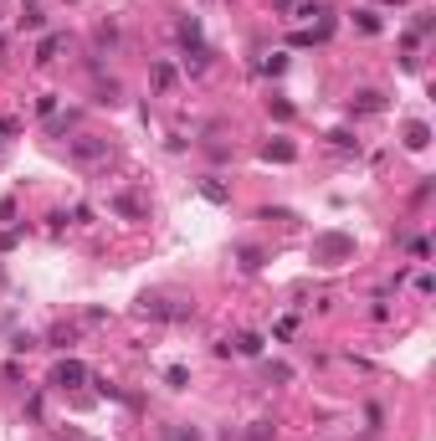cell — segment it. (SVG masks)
<instances>
[{"label":"cell","mask_w":436,"mask_h":441,"mask_svg":"<svg viewBox=\"0 0 436 441\" xmlns=\"http://www.w3.org/2000/svg\"><path fill=\"white\" fill-rule=\"evenodd\" d=\"M174 36H180L185 52H190V47H206V41H201V21H195V16H180V21H174Z\"/></svg>","instance_id":"52a82bcc"},{"label":"cell","mask_w":436,"mask_h":441,"mask_svg":"<svg viewBox=\"0 0 436 441\" xmlns=\"http://www.w3.org/2000/svg\"><path fill=\"white\" fill-rule=\"evenodd\" d=\"M267 380L288 385V380H293V364H282V359H267Z\"/></svg>","instance_id":"7402d4cb"},{"label":"cell","mask_w":436,"mask_h":441,"mask_svg":"<svg viewBox=\"0 0 436 441\" xmlns=\"http://www.w3.org/2000/svg\"><path fill=\"white\" fill-rule=\"evenodd\" d=\"M380 6H406V0H380Z\"/></svg>","instance_id":"8d00e7d4"},{"label":"cell","mask_w":436,"mask_h":441,"mask_svg":"<svg viewBox=\"0 0 436 441\" xmlns=\"http://www.w3.org/2000/svg\"><path fill=\"white\" fill-rule=\"evenodd\" d=\"M139 313H144V318H164V323H174V318H190V308H169L164 298H139Z\"/></svg>","instance_id":"277c9868"},{"label":"cell","mask_w":436,"mask_h":441,"mask_svg":"<svg viewBox=\"0 0 436 441\" xmlns=\"http://www.w3.org/2000/svg\"><path fill=\"white\" fill-rule=\"evenodd\" d=\"M72 344H77V328L72 323H57L52 334H47V349H72Z\"/></svg>","instance_id":"4fadbf2b"},{"label":"cell","mask_w":436,"mask_h":441,"mask_svg":"<svg viewBox=\"0 0 436 441\" xmlns=\"http://www.w3.org/2000/svg\"><path fill=\"white\" fill-rule=\"evenodd\" d=\"M344 257H354V236H344V231L313 236V262H344Z\"/></svg>","instance_id":"7a4b0ae2"},{"label":"cell","mask_w":436,"mask_h":441,"mask_svg":"<svg viewBox=\"0 0 436 441\" xmlns=\"http://www.w3.org/2000/svg\"><path fill=\"white\" fill-rule=\"evenodd\" d=\"M262 160L293 164V160H298V144H293V139H267V144H262Z\"/></svg>","instance_id":"8992f818"},{"label":"cell","mask_w":436,"mask_h":441,"mask_svg":"<svg viewBox=\"0 0 436 441\" xmlns=\"http://www.w3.org/2000/svg\"><path fill=\"white\" fill-rule=\"evenodd\" d=\"M426 144H431V123H421V118H410V123H406V149H416V154H421Z\"/></svg>","instance_id":"9c48e42d"},{"label":"cell","mask_w":436,"mask_h":441,"mask_svg":"<svg viewBox=\"0 0 436 441\" xmlns=\"http://www.w3.org/2000/svg\"><path fill=\"white\" fill-rule=\"evenodd\" d=\"M293 16L298 21H329V6H323V0H298Z\"/></svg>","instance_id":"7c38bea8"},{"label":"cell","mask_w":436,"mask_h":441,"mask_svg":"<svg viewBox=\"0 0 436 441\" xmlns=\"http://www.w3.org/2000/svg\"><path fill=\"white\" fill-rule=\"evenodd\" d=\"M149 82H155V93H169L174 87V67L169 62H155V67H149Z\"/></svg>","instance_id":"5bb4252c"},{"label":"cell","mask_w":436,"mask_h":441,"mask_svg":"<svg viewBox=\"0 0 436 441\" xmlns=\"http://www.w3.org/2000/svg\"><path fill=\"white\" fill-rule=\"evenodd\" d=\"M41 26H47V11H21V31H41Z\"/></svg>","instance_id":"44dd1931"},{"label":"cell","mask_w":436,"mask_h":441,"mask_svg":"<svg viewBox=\"0 0 436 441\" xmlns=\"http://www.w3.org/2000/svg\"><path fill=\"white\" fill-rule=\"evenodd\" d=\"M93 47H98V57H108L118 47V21H98V31H93Z\"/></svg>","instance_id":"ba28073f"},{"label":"cell","mask_w":436,"mask_h":441,"mask_svg":"<svg viewBox=\"0 0 436 441\" xmlns=\"http://www.w3.org/2000/svg\"><path fill=\"white\" fill-rule=\"evenodd\" d=\"M242 441H272V421H252V431Z\"/></svg>","instance_id":"83f0119b"},{"label":"cell","mask_w":436,"mask_h":441,"mask_svg":"<svg viewBox=\"0 0 436 441\" xmlns=\"http://www.w3.org/2000/svg\"><path fill=\"white\" fill-rule=\"evenodd\" d=\"M236 257H242V272H257V267H262V252H257V247H242Z\"/></svg>","instance_id":"484cf974"},{"label":"cell","mask_w":436,"mask_h":441,"mask_svg":"<svg viewBox=\"0 0 436 441\" xmlns=\"http://www.w3.org/2000/svg\"><path fill=\"white\" fill-rule=\"evenodd\" d=\"M11 216H16V201L6 195V201H0V220H11Z\"/></svg>","instance_id":"e575fe53"},{"label":"cell","mask_w":436,"mask_h":441,"mask_svg":"<svg viewBox=\"0 0 436 441\" xmlns=\"http://www.w3.org/2000/svg\"><path fill=\"white\" fill-rule=\"evenodd\" d=\"M380 108H385V98H380V93H369V87L349 98V113H380Z\"/></svg>","instance_id":"30bf717a"},{"label":"cell","mask_w":436,"mask_h":441,"mask_svg":"<svg viewBox=\"0 0 436 441\" xmlns=\"http://www.w3.org/2000/svg\"><path fill=\"white\" fill-rule=\"evenodd\" d=\"M16 139V118H0V149H6Z\"/></svg>","instance_id":"d6a6232c"},{"label":"cell","mask_w":436,"mask_h":441,"mask_svg":"<svg viewBox=\"0 0 436 441\" xmlns=\"http://www.w3.org/2000/svg\"><path fill=\"white\" fill-rule=\"evenodd\" d=\"M67 160L82 164V169L108 164V139H98V134H77V139H67Z\"/></svg>","instance_id":"6da1fadb"},{"label":"cell","mask_w":436,"mask_h":441,"mask_svg":"<svg viewBox=\"0 0 436 441\" xmlns=\"http://www.w3.org/2000/svg\"><path fill=\"white\" fill-rule=\"evenodd\" d=\"M47 128H52V139H67L72 128H77V108H67V113H52Z\"/></svg>","instance_id":"8fae6325"},{"label":"cell","mask_w":436,"mask_h":441,"mask_svg":"<svg viewBox=\"0 0 436 441\" xmlns=\"http://www.w3.org/2000/svg\"><path fill=\"white\" fill-rule=\"evenodd\" d=\"M329 144H334V149H359V139L349 134V128H334V134H329Z\"/></svg>","instance_id":"d4e9b609"},{"label":"cell","mask_w":436,"mask_h":441,"mask_svg":"<svg viewBox=\"0 0 436 441\" xmlns=\"http://www.w3.org/2000/svg\"><path fill=\"white\" fill-rule=\"evenodd\" d=\"M113 211L128 220H144V201H134V195H113Z\"/></svg>","instance_id":"2e32d148"},{"label":"cell","mask_w":436,"mask_h":441,"mask_svg":"<svg viewBox=\"0 0 436 441\" xmlns=\"http://www.w3.org/2000/svg\"><path fill=\"white\" fill-rule=\"evenodd\" d=\"M267 108H272V118H293V103L288 98H267Z\"/></svg>","instance_id":"f546056e"},{"label":"cell","mask_w":436,"mask_h":441,"mask_svg":"<svg viewBox=\"0 0 436 441\" xmlns=\"http://www.w3.org/2000/svg\"><path fill=\"white\" fill-rule=\"evenodd\" d=\"M87 380H93V369H87L82 359H57V369H52V385L57 390H77V385H87Z\"/></svg>","instance_id":"3957f363"},{"label":"cell","mask_w":436,"mask_h":441,"mask_svg":"<svg viewBox=\"0 0 436 441\" xmlns=\"http://www.w3.org/2000/svg\"><path fill=\"white\" fill-rule=\"evenodd\" d=\"M164 385H169V390H185V385H190V369H185V364H169V369H164Z\"/></svg>","instance_id":"ffe728a7"},{"label":"cell","mask_w":436,"mask_h":441,"mask_svg":"<svg viewBox=\"0 0 436 441\" xmlns=\"http://www.w3.org/2000/svg\"><path fill=\"white\" fill-rule=\"evenodd\" d=\"M21 247V231H0V252H16Z\"/></svg>","instance_id":"836d02e7"},{"label":"cell","mask_w":436,"mask_h":441,"mask_svg":"<svg viewBox=\"0 0 436 441\" xmlns=\"http://www.w3.org/2000/svg\"><path fill=\"white\" fill-rule=\"evenodd\" d=\"M0 57H6V36H0Z\"/></svg>","instance_id":"74e56055"},{"label":"cell","mask_w":436,"mask_h":441,"mask_svg":"<svg viewBox=\"0 0 436 441\" xmlns=\"http://www.w3.org/2000/svg\"><path fill=\"white\" fill-rule=\"evenodd\" d=\"M262 72H267V77H282V72H288V57H282V52H272L267 62H262Z\"/></svg>","instance_id":"cb8c5ba5"},{"label":"cell","mask_w":436,"mask_h":441,"mask_svg":"<svg viewBox=\"0 0 436 441\" xmlns=\"http://www.w3.org/2000/svg\"><path fill=\"white\" fill-rule=\"evenodd\" d=\"M36 344H41L36 334H16V339H11V349H16V355H26V349H36Z\"/></svg>","instance_id":"4dcf8cb0"},{"label":"cell","mask_w":436,"mask_h":441,"mask_svg":"<svg viewBox=\"0 0 436 441\" xmlns=\"http://www.w3.org/2000/svg\"><path fill=\"white\" fill-rule=\"evenodd\" d=\"M118 93H123V87H118L113 77H108V82H98V103H108V108H113V103H118Z\"/></svg>","instance_id":"603a6c76"},{"label":"cell","mask_w":436,"mask_h":441,"mask_svg":"<svg viewBox=\"0 0 436 441\" xmlns=\"http://www.w3.org/2000/svg\"><path fill=\"white\" fill-rule=\"evenodd\" d=\"M231 349H236V355H247V359H257L262 355V334H236Z\"/></svg>","instance_id":"e0dca14e"},{"label":"cell","mask_w":436,"mask_h":441,"mask_svg":"<svg viewBox=\"0 0 436 441\" xmlns=\"http://www.w3.org/2000/svg\"><path fill=\"white\" fill-rule=\"evenodd\" d=\"M385 26V21H380V11H354V31H364V36H375Z\"/></svg>","instance_id":"ac0fdd59"},{"label":"cell","mask_w":436,"mask_h":441,"mask_svg":"<svg viewBox=\"0 0 436 441\" xmlns=\"http://www.w3.org/2000/svg\"><path fill=\"white\" fill-rule=\"evenodd\" d=\"M201 195H206L211 206H231V190H226V185H216V180H206V185H201Z\"/></svg>","instance_id":"d6986e66"},{"label":"cell","mask_w":436,"mask_h":441,"mask_svg":"<svg viewBox=\"0 0 436 441\" xmlns=\"http://www.w3.org/2000/svg\"><path fill=\"white\" fill-rule=\"evenodd\" d=\"M62 47H67V36H62V31H47V36L36 41V67H52Z\"/></svg>","instance_id":"5b68a950"},{"label":"cell","mask_w":436,"mask_h":441,"mask_svg":"<svg viewBox=\"0 0 436 441\" xmlns=\"http://www.w3.org/2000/svg\"><path fill=\"white\" fill-rule=\"evenodd\" d=\"M36 113L52 118V113H57V93H41V98H36Z\"/></svg>","instance_id":"f1b7e54d"},{"label":"cell","mask_w":436,"mask_h":441,"mask_svg":"<svg viewBox=\"0 0 436 441\" xmlns=\"http://www.w3.org/2000/svg\"><path fill=\"white\" fill-rule=\"evenodd\" d=\"M164 441H201V431H195V426H169Z\"/></svg>","instance_id":"4316f807"},{"label":"cell","mask_w":436,"mask_h":441,"mask_svg":"<svg viewBox=\"0 0 436 441\" xmlns=\"http://www.w3.org/2000/svg\"><path fill=\"white\" fill-rule=\"evenodd\" d=\"M180 62H185V72H206L211 67V47H190Z\"/></svg>","instance_id":"9a60e30c"},{"label":"cell","mask_w":436,"mask_h":441,"mask_svg":"<svg viewBox=\"0 0 436 441\" xmlns=\"http://www.w3.org/2000/svg\"><path fill=\"white\" fill-rule=\"evenodd\" d=\"M272 6H277V11H293V6H298V0H272Z\"/></svg>","instance_id":"d590c367"},{"label":"cell","mask_w":436,"mask_h":441,"mask_svg":"<svg viewBox=\"0 0 436 441\" xmlns=\"http://www.w3.org/2000/svg\"><path fill=\"white\" fill-rule=\"evenodd\" d=\"M431 16H436V11H416V36H431V26H436Z\"/></svg>","instance_id":"1f68e13d"}]
</instances>
